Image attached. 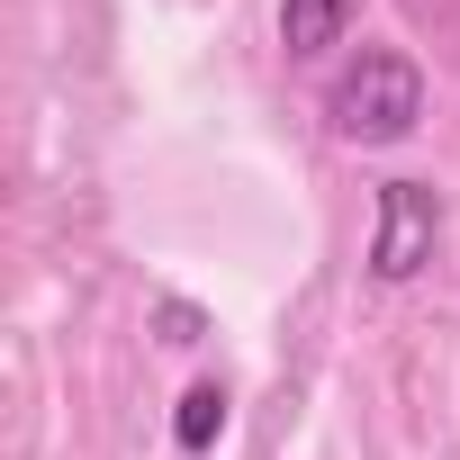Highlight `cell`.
<instances>
[{"mask_svg": "<svg viewBox=\"0 0 460 460\" xmlns=\"http://www.w3.org/2000/svg\"><path fill=\"white\" fill-rule=\"evenodd\" d=\"M325 127H334L343 145H406V136L424 127V73H415V55L361 46V55L334 73V91H325Z\"/></svg>", "mask_w": 460, "mask_h": 460, "instance_id": "1", "label": "cell"}, {"mask_svg": "<svg viewBox=\"0 0 460 460\" xmlns=\"http://www.w3.org/2000/svg\"><path fill=\"white\" fill-rule=\"evenodd\" d=\"M442 244V190L433 181H379V226H370V271L406 289Z\"/></svg>", "mask_w": 460, "mask_h": 460, "instance_id": "2", "label": "cell"}, {"mask_svg": "<svg viewBox=\"0 0 460 460\" xmlns=\"http://www.w3.org/2000/svg\"><path fill=\"white\" fill-rule=\"evenodd\" d=\"M352 19H361V0H280V46L298 64H316L352 37Z\"/></svg>", "mask_w": 460, "mask_h": 460, "instance_id": "3", "label": "cell"}, {"mask_svg": "<svg viewBox=\"0 0 460 460\" xmlns=\"http://www.w3.org/2000/svg\"><path fill=\"white\" fill-rule=\"evenodd\" d=\"M226 406H235V397H226L217 379H199V388L181 397V415H172V442H181V451H208V442L226 433Z\"/></svg>", "mask_w": 460, "mask_h": 460, "instance_id": "4", "label": "cell"}, {"mask_svg": "<svg viewBox=\"0 0 460 460\" xmlns=\"http://www.w3.org/2000/svg\"><path fill=\"white\" fill-rule=\"evenodd\" d=\"M154 325H163V343H199V334H208V316H199V307H181V298H163V307H154Z\"/></svg>", "mask_w": 460, "mask_h": 460, "instance_id": "5", "label": "cell"}]
</instances>
